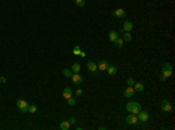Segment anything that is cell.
<instances>
[{"label": "cell", "mask_w": 175, "mask_h": 130, "mask_svg": "<svg viewBox=\"0 0 175 130\" xmlns=\"http://www.w3.org/2000/svg\"><path fill=\"white\" fill-rule=\"evenodd\" d=\"M162 70H173V67L170 63H163L161 67V72Z\"/></svg>", "instance_id": "cell-19"}, {"label": "cell", "mask_w": 175, "mask_h": 130, "mask_svg": "<svg viewBox=\"0 0 175 130\" xmlns=\"http://www.w3.org/2000/svg\"><path fill=\"white\" fill-rule=\"evenodd\" d=\"M126 83H127L128 86L133 87V84H134V80L132 79V77H128V79H127V81H126Z\"/></svg>", "instance_id": "cell-26"}, {"label": "cell", "mask_w": 175, "mask_h": 130, "mask_svg": "<svg viewBox=\"0 0 175 130\" xmlns=\"http://www.w3.org/2000/svg\"><path fill=\"white\" fill-rule=\"evenodd\" d=\"M123 40L124 41H131L132 40V35L130 32H125V33H123Z\"/></svg>", "instance_id": "cell-18"}, {"label": "cell", "mask_w": 175, "mask_h": 130, "mask_svg": "<svg viewBox=\"0 0 175 130\" xmlns=\"http://www.w3.org/2000/svg\"><path fill=\"white\" fill-rule=\"evenodd\" d=\"M115 45L117 46L118 48H121V47H123V45H124V40H123V39H120V38H118L117 40L115 41Z\"/></svg>", "instance_id": "cell-20"}, {"label": "cell", "mask_w": 175, "mask_h": 130, "mask_svg": "<svg viewBox=\"0 0 175 130\" xmlns=\"http://www.w3.org/2000/svg\"><path fill=\"white\" fill-rule=\"evenodd\" d=\"M75 3L78 7H83L85 5V0H75Z\"/></svg>", "instance_id": "cell-24"}, {"label": "cell", "mask_w": 175, "mask_h": 130, "mask_svg": "<svg viewBox=\"0 0 175 130\" xmlns=\"http://www.w3.org/2000/svg\"><path fill=\"white\" fill-rule=\"evenodd\" d=\"M79 70H81V65L79 63H74V65L71 66V72L74 73V74H77V73H79Z\"/></svg>", "instance_id": "cell-15"}, {"label": "cell", "mask_w": 175, "mask_h": 130, "mask_svg": "<svg viewBox=\"0 0 175 130\" xmlns=\"http://www.w3.org/2000/svg\"><path fill=\"white\" fill-rule=\"evenodd\" d=\"M112 15L116 18H119V19H121V18H125L126 17V12H125L123 8H117V10H115L113 12H112Z\"/></svg>", "instance_id": "cell-6"}, {"label": "cell", "mask_w": 175, "mask_h": 130, "mask_svg": "<svg viewBox=\"0 0 175 130\" xmlns=\"http://www.w3.org/2000/svg\"><path fill=\"white\" fill-rule=\"evenodd\" d=\"M160 107H161V109L163 110V111H166V113H169V111L172 110V106H170V103H169L168 100H162Z\"/></svg>", "instance_id": "cell-4"}, {"label": "cell", "mask_w": 175, "mask_h": 130, "mask_svg": "<svg viewBox=\"0 0 175 130\" xmlns=\"http://www.w3.org/2000/svg\"><path fill=\"white\" fill-rule=\"evenodd\" d=\"M71 79H72V82H74L75 84H82V83H83V77H82L81 75H78V73L77 74H72Z\"/></svg>", "instance_id": "cell-8"}, {"label": "cell", "mask_w": 175, "mask_h": 130, "mask_svg": "<svg viewBox=\"0 0 175 130\" xmlns=\"http://www.w3.org/2000/svg\"><path fill=\"white\" fill-rule=\"evenodd\" d=\"M86 67H88V69H89L90 72H96V69H97V65H96L94 61H89V62H88Z\"/></svg>", "instance_id": "cell-13"}, {"label": "cell", "mask_w": 175, "mask_h": 130, "mask_svg": "<svg viewBox=\"0 0 175 130\" xmlns=\"http://www.w3.org/2000/svg\"><path fill=\"white\" fill-rule=\"evenodd\" d=\"M70 128V123H69V121H63L60 125V129L61 130H68Z\"/></svg>", "instance_id": "cell-17"}, {"label": "cell", "mask_w": 175, "mask_h": 130, "mask_svg": "<svg viewBox=\"0 0 175 130\" xmlns=\"http://www.w3.org/2000/svg\"><path fill=\"white\" fill-rule=\"evenodd\" d=\"M126 123L127 124H130V125H134V124H137L138 123V121H139V118H138V116L135 115V114H130L128 116H126Z\"/></svg>", "instance_id": "cell-2"}, {"label": "cell", "mask_w": 175, "mask_h": 130, "mask_svg": "<svg viewBox=\"0 0 175 130\" xmlns=\"http://www.w3.org/2000/svg\"><path fill=\"white\" fill-rule=\"evenodd\" d=\"M132 28H133V24H132L131 21L126 20L124 22V25H123V29H124L125 32H131Z\"/></svg>", "instance_id": "cell-10"}, {"label": "cell", "mask_w": 175, "mask_h": 130, "mask_svg": "<svg viewBox=\"0 0 175 130\" xmlns=\"http://www.w3.org/2000/svg\"><path fill=\"white\" fill-rule=\"evenodd\" d=\"M138 118L141 122H147L148 118H149V114H148V111H145V110H140L138 113Z\"/></svg>", "instance_id": "cell-5"}, {"label": "cell", "mask_w": 175, "mask_h": 130, "mask_svg": "<svg viewBox=\"0 0 175 130\" xmlns=\"http://www.w3.org/2000/svg\"><path fill=\"white\" fill-rule=\"evenodd\" d=\"M72 74H74V73L71 72L70 69H64L63 70V75H65V77H71Z\"/></svg>", "instance_id": "cell-21"}, {"label": "cell", "mask_w": 175, "mask_h": 130, "mask_svg": "<svg viewBox=\"0 0 175 130\" xmlns=\"http://www.w3.org/2000/svg\"><path fill=\"white\" fill-rule=\"evenodd\" d=\"M126 110H127L128 113H132V114H135V115H138V113L141 110V106H140V103L135 102V101H131V102L126 103Z\"/></svg>", "instance_id": "cell-1"}, {"label": "cell", "mask_w": 175, "mask_h": 130, "mask_svg": "<svg viewBox=\"0 0 175 130\" xmlns=\"http://www.w3.org/2000/svg\"><path fill=\"white\" fill-rule=\"evenodd\" d=\"M108 73H109V75H116L117 74V68H116L115 66H110L109 65V67H108Z\"/></svg>", "instance_id": "cell-16"}, {"label": "cell", "mask_w": 175, "mask_h": 130, "mask_svg": "<svg viewBox=\"0 0 175 130\" xmlns=\"http://www.w3.org/2000/svg\"><path fill=\"white\" fill-rule=\"evenodd\" d=\"M0 83H6V77L1 76V77H0Z\"/></svg>", "instance_id": "cell-29"}, {"label": "cell", "mask_w": 175, "mask_h": 130, "mask_svg": "<svg viewBox=\"0 0 175 130\" xmlns=\"http://www.w3.org/2000/svg\"><path fill=\"white\" fill-rule=\"evenodd\" d=\"M79 55H81V58H85V53H84V52H81Z\"/></svg>", "instance_id": "cell-31"}, {"label": "cell", "mask_w": 175, "mask_h": 130, "mask_svg": "<svg viewBox=\"0 0 175 130\" xmlns=\"http://www.w3.org/2000/svg\"><path fill=\"white\" fill-rule=\"evenodd\" d=\"M134 89H133V87H131V86H128L127 88L125 89L124 90V96L125 97H132V96L134 95Z\"/></svg>", "instance_id": "cell-9"}, {"label": "cell", "mask_w": 175, "mask_h": 130, "mask_svg": "<svg viewBox=\"0 0 175 130\" xmlns=\"http://www.w3.org/2000/svg\"><path fill=\"white\" fill-rule=\"evenodd\" d=\"M69 123H70V124H75V123H76V118H75L74 116L70 117V120H69Z\"/></svg>", "instance_id": "cell-28"}, {"label": "cell", "mask_w": 175, "mask_h": 130, "mask_svg": "<svg viewBox=\"0 0 175 130\" xmlns=\"http://www.w3.org/2000/svg\"><path fill=\"white\" fill-rule=\"evenodd\" d=\"M162 76H165V77L172 76V70H162Z\"/></svg>", "instance_id": "cell-25"}, {"label": "cell", "mask_w": 175, "mask_h": 130, "mask_svg": "<svg viewBox=\"0 0 175 130\" xmlns=\"http://www.w3.org/2000/svg\"><path fill=\"white\" fill-rule=\"evenodd\" d=\"M108 67H109V62L106 61V60H102V61H99L98 62V65H97V68L99 69V70H106L108 69Z\"/></svg>", "instance_id": "cell-7"}, {"label": "cell", "mask_w": 175, "mask_h": 130, "mask_svg": "<svg viewBox=\"0 0 175 130\" xmlns=\"http://www.w3.org/2000/svg\"><path fill=\"white\" fill-rule=\"evenodd\" d=\"M17 107L22 113H28V103L25 100H19L17 102Z\"/></svg>", "instance_id": "cell-3"}, {"label": "cell", "mask_w": 175, "mask_h": 130, "mask_svg": "<svg viewBox=\"0 0 175 130\" xmlns=\"http://www.w3.org/2000/svg\"><path fill=\"white\" fill-rule=\"evenodd\" d=\"M81 47L79 46H75V48H74V51H72V53H74L75 55H79V53H81Z\"/></svg>", "instance_id": "cell-23"}, {"label": "cell", "mask_w": 175, "mask_h": 130, "mask_svg": "<svg viewBox=\"0 0 175 130\" xmlns=\"http://www.w3.org/2000/svg\"><path fill=\"white\" fill-rule=\"evenodd\" d=\"M75 100L72 99V97H69V99H68V104H69V106H74L75 104Z\"/></svg>", "instance_id": "cell-27"}, {"label": "cell", "mask_w": 175, "mask_h": 130, "mask_svg": "<svg viewBox=\"0 0 175 130\" xmlns=\"http://www.w3.org/2000/svg\"><path fill=\"white\" fill-rule=\"evenodd\" d=\"M71 94H72V90H71V88H69V87H67V88L63 90V97L64 99H69V97H71Z\"/></svg>", "instance_id": "cell-14"}, {"label": "cell", "mask_w": 175, "mask_h": 130, "mask_svg": "<svg viewBox=\"0 0 175 130\" xmlns=\"http://www.w3.org/2000/svg\"><path fill=\"white\" fill-rule=\"evenodd\" d=\"M36 111V106L35 104H29L28 106V113H35Z\"/></svg>", "instance_id": "cell-22"}, {"label": "cell", "mask_w": 175, "mask_h": 130, "mask_svg": "<svg viewBox=\"0 0 175 130\" xmlns=\"http://www.w3.org/2000/svg\"><path fill=\"white\" fill-rule=\"evenodd\" d=\"M109 39H110V41H111V42H115L116 40L118 39V32L111 31L110 33H109Z\"/></svg>", "instance_id": "cell-12"}, {"label": "cell", "mask_w": 175, "mask_h": 130, "mask_svg": "<svg viewBox=\"0 0 175 130\" xmlns=\"http://www.w3.org/2000/svg\"><path fill=\"white\" fill-rule=\"evenodd\" d=\"M133 89H134V92L141 93V92H144L145 87H144V84H142V83L138 82V83H134V84H133Z\"/></svg>", "instance_id": "cell-11"}, {"label": "cell", "mask_w": 175, "mask_h": 130, "mask_svg": "<svg viewBox=\"0 0 175 130\" xmlns=\"http://www.w3.org/2000/svg\"><path fill=\"white\" fill-rule=\"evenodd\" d=\"M76 95H77V96L82 95V90H81V89H77V90H76Z\"/></svg>", "instance_id": "cell-30"}]
</instances>
